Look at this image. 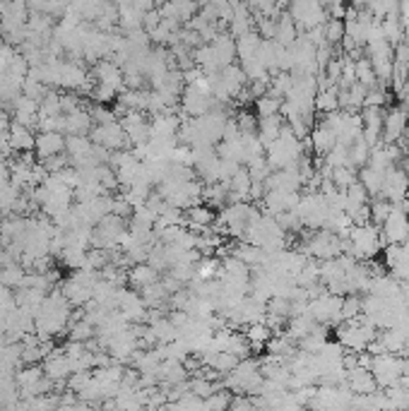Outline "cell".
Masks as SVG:
<instances>
[{
	"label": "cell",
	"instance_id": "cell-38",
	"mask_svg": "<svg viewBox=\"0 0 409 411\" xmlns=\"http://www.w3.org/2000/svg\"><path fill=\"white\" fill-rule=\"evenodd\" d=\"M61 258V263L68 267V270H79V267H84V263H87V250L82 248H63V253L58 255Z\"/></svg>",
	"mask_w": 409,
	"mask_h": 411
},
{
	"label": "cell",
	"instance_id": "cell-48",
	"mask_svg": "<svg viewBox=\"0 0 409 411\" xmlns=\"http://www.w3.org/2000/svg\"><path fill=\"white\" fill-rule=\"evenodd\" d=\"M0 162H5V154L3 152H0Z\"/></svg>",
	"mask_w": 409,
	"mask_h": 411
},
{
	"label": "cell",
	"instance_id": "cell-11",
	"mask_svg": "<svg viewBox=\"0 0 409 411\" xmlns=\"http://www.w3.org/2000/svg\"><path fill=\"white\" fill-rule=\"evenodd\" d=\"M92 77L97 79V82L109 84V87L118 89V92H121V89H125V75H123V68H121L118 63L111 61V58H102V61L94 63Z\"/></svg>",
	"mask_w": 409,
	"mask_h": 411
},
{
	"label": "cell",
	"instance_id": "cell-8",
	"mask_svg": "<svg viewBox=\"0 0 409 411\" xmlns=\"http://www.w3.org/2000/svg\"><path fill=\"white\" fill-rule=\"evenodd\" d=\"M407 190H409V176L405 166H402V164H392L383 176V193H380V197H385V200H390V202H397L407 195Z\"/></svg>",
	"mask_w": 409,
	"mask_h": 411
},
{
	"label": "cell",
	"instance_id": "cell-47",
	"mask_svg": "<svg viewBox=\"0 0 409 411\" xmlns=\"http://www.w3.org/2000/svg\"><path fill=\"white\" fill-rule=\"evenodd\" d=\"M405 373H407V375H409V359H407V368H405Z\"/></svg>",
	"mask_w": 409,
	"mask_h": 411
},
{
	"label": "cell",
	"instance_id": "cell-28",
	"mask_svg": "<svg viewBox=\"0 0 409 411\" xmlns=\"http://www.w3.org/2000/svg\"><path fill=\"white\" fill-rule=\"evenodd\" d=\"M260 44H263V36L258 34V29H251V31H246V34L238 36V39H236V53H238V61H241V58L258 56Z\"/></svg>",
	"mask_w": 409,
	"mask_h": 411
},
{
	"label": "cell",
	"instance_id": "cell-43",
	"mask_svg": "<svg viewBox=\"0 0 409 411\" xmlns=\"http://www.w3.org/2000/svg\"><path fill=\"white\" fill-rule=\"evenodd\" d=\"M84 101H82V94H77V92H70L68 89L65 94H61V111L63 114H72V111H77V109H84Z\"/></svg>",
	"mask_w": 409,
	"mask_h": 411
},
{
	"label": "cell",
	"instance_id": "cell-5",
	"mask_svg": "<svg viewBox=\"0 0 409 411\" xmlns=\"http://www.w3.org/2000/svg\"><path fill=\"white\" fill-rule=\"evenodd\" d=\"M89 137H92V142H97V145H104L106 149H111V152H116V149H128L130 147L128 135H125L123 125H121L118 121L99 123V125L92 127Z\"/></svg>",
	"mask_w": 409,
	"mask_h": 411
},
{
	"label": "cell",
	"instance_id": "cell-6",
	"mask_svg": "<svg viewBox=\"0 0 409 411\" xmlns=\"http://www.w3.org/2000/svg\"><path fill=\"white\" fill-rule=\"evenodd\" d=\"M380 238H383L385 245L409 241V215L392 207L390 215L385 217V222L380 224Z\"/></svg>",
	"mask_w": 409,
	"mask_h": 411
},
{
	"label": "cell",
	"instance_id": "cell-44",
	"mask_svg": "<svg viewBox=\"0 0 409 411\" xmlns=\"http://www.w3.org/2000/svg\"><path fill=\"white\" fill-rule=\"evenodd\" d=\"M236 121H238L241 132H258V116L251 114V111H241Z\"/></svg>",
	"mask_w": 409,
	"mask_h": 411
},
{
	"label": "cell",
	"instance_id": "cell-17",
	"mask_svg": "<svg viewBox=\"0 0 409 411\" xmlns=\"http://www.w3.org/2000/svg\"><path fill=\"white\" fill-rule=\"evenodd\" d=\"M311 145H313V154H316V157H325L327 152H330V149L337 145V135H334V132L330 130V127L325 125V123H316V125L311 127Z\"/></svg>",
	"mask_w": 409,
	"mask_h": 411
},
{
	"label": "cell",
	"instance_id": "cell-15",
	"mask_svg": "<svg viewBox=\"0 0 409 411\" xmlns=\"http://www.w3.org/2000/svg\"><path fill=\"white\" fill-rule=\"evenodd\" d=\"M215 217H217V212L212 210L210 205L198 202V205H193V207H188V210H185V219H188V224H185V226H188L193 233H203L207 226H212Z\"/></svg>",
	"mask_w": 409,
	"mask_h": 411
},
{
	"label": "cell",
	"instance_id": "cell-30",
	"mask_svg": "<svg viewBox=\"0 0 409 411\" xmlns=\"http://www.w3.org/2000/svg\"><path fill=\"white\" fill-rule=\"evenodd\" d=\"M241 70L246 75L248 82H256V79H270L272 75L265 68V63L260 61L258 56H251V58H241Z\"/></svg>",
	"mask_w": 409,
	"mask_h": 411
},
{
	"label": "cell",
	"instance_id": "cell-21",
	"mask_svg": "<svg viewBox=\"0 0 409 411\" xmlns=\"http://www.w3.org/2000/svg\"><path fill=\"white\" fill-rule=\"evenodd\" d=\"M159 277H162V272L157 270V267H152L150 263H137L132 265L128 270V281L132 289H145V286L154 284V281H159Z\"/></svg>",
	"mask_w": 409,
	"mask_h": 411
},
{
	"label": "cell",
	"instance_id": "cell-27",
	"mask_svg": "<svg viewBox=\"0 0 409 411\" xmlns=\"http://www.w3.org/2000/svg\"><path fill=\"white\" fill-rule=\"evenodd\" d=\"M152 327L154 337H157V344H169V341L178 339V327L171 323V318H157L152 320V323H147Z\"/></svg>",
	"mask_w": 409,
	"mask_h": 411
},
{
	"label": "cell",
	"instance_id": "cell-2",
	"mask_svg": "<svg viewBox=\"0 0 409 411\" xmlns=\"http://www.w3.org/2000/svg\"><path fill=\"white\" fill-rule=\"evenodd\" d=\"M405 368H407V359L402 354H376L373 363H371V373H373L376 382H378L380 389L395 385L400 380V375H405Z\"/></svg>",
	"mask_w": 409,
	"mask_h": 411
},
{
	"label": "cell",
	"instance_id": "cell-25",
	"mask_svg": "<svg viewBox=\"0 0 409 411\" xmlns=\"http://www.w3.org/2000/svg\"><path fill=\"white\" fill-rule=\"evenodd\" d=\"M339 109V87L337 84H330L325 89H318L316 94V114L325 116L332 114V111Z\"/></svg>",
	"mask_w": 409,
	"mask_h": 411
},
{
	"label": "cell",
	"instance_id": "cell-41",
	"mask_svg": "<svg viewBox=\"0 0 409 411\" xmlns=\"http://www.w3.org/2000/svg\"><path fill=\"white\" fill-rule=\"evenodd\" d=\"M330 178H332V183L337 185V188L347 190L349 185L354 183V180H359V171L352 169V166H334Z\"/></svg>",
	"mask_w": 409,
	"mask_h": 411
},
{
	"label": "cell",
	"instance_id": "cell-22",
	"mask_svg": "<svg viewBox=\"0 0 409 411\" xmlns=\"http://www.w3.org/2000/svg\"><path fill=\"white\" fill-rule=\"evenodd\" d=\"M94 127V118L87 109H77L65 116V135H89Z\"/></svg>",
	"mask_w": 409,
	"mask_h": 411
},
{
	"label": "cell",
	"instance_id": "cell-18",
	"mask_svg": "<svg viewBox=\"0 0 409 411\" xmlns=\"http://www.w3.org/2000/svg\"><path fill=\"white\" fill-rule=\"evenodd\" d=\"M61 291L65 293V298L72 303V308H82V306H87V303L94 298L92 286L82 284V281L75 279V277H70V279L61 281Z\"/></svg>",
	"mask_w": 409,
	"mask_h": 411
},
{
	"label": "cell",
	"instance_id": "cell-49",
	"mask_svg": "<svg viewBox=\"0 0 409 411\" xmlns=\"http://www.w3.org/2000/svg\"><path fill=\"white\" fill-rule=\"evenodd\" d=\"M207 3H219V0H207Z\"/></svg>",
	"mask_w": 409,
	"mask_h": 411
},
{
	"label": "cell",
	"instance_id": "cell-12",
	"mask_svg": "<svg viewBox=\"0 0 409 411\" xmlns=\"http://www.w3.org/2000/svg\"><path fill=\"white\" fill-rule=\"evenodd\" d=\"M61 152H65V135H63V132L49 130V132H39V135H36L34 154L39 157V162Z\"/></svg>",
	"mask_w": 409,
	"mask_h": 411
},
{
	"label": "cell",
	"instance_id": "cell-16",
	"mask_svg": "<svg viewBox=\"0 0 409 411\" xmlns=\"http://www.w3.org/2000/svg\"><path fill=\"white\" fill-rule=\"evenodd\" d=\"M8 135H10V145H13V152H34V142L36 135L31 132V127L22 125L17 121H10L8 125Z\"/></svg>",
	"mask_w": 409,
	"mask_h": 411
},
{
	"label": "cell",
	"instance_id": "cell-42",
	"mask_svg": "<svg viewBox=\"0 0 409 411\" xmlns=\"http://www.w3.org/2000/svg\"><path fill=\"white\" fill-rule=\"evenodd\" d=\"M342 39H344V20L327 17V22H325V44H330V46L337 49Z\"/></svg>",
	"mask_w": 409,
	"mask_h": 411
},
{
	"label": "cell",
	"instance_id": "cell-31",
	"mask_svg": "<svg viewBox=\"0 0 409 411\" xmlns=\"http://www.w3.org/2000/svg\"><path fill=\"white\" fill-rule=\"evenodd\" d=\"M369 157H371V145L364 140V135H359L357 140L349 145V162H352L354 169H361L369 164Z\"/></svg>",
	"mask_w": 409,
	"mask_h": 411
},
{
	"label": "cell",
	"instance_id": "cell-3",
	"mask_svg": "<svg viewBox=\"0 0 409 411\" xmlns=\"http://www.w3.org/2000/svg\"><path fill=\"white\" fill-rule=\"evenodd\" d=\"M125 231H128V219L111 212V215H106L97 226H92V245L114 250L121 245V238H123Z\"/></svg>",
	"mask_w": 409,
	"mask_h": 411
},
{
	"label": "cell",
	"instance_id": "cell-10",
	"mask_svg": "<svg viewBox=\"0 0 409 411\" xmlns=\"http://www.w3.org/2000/svg\"><path fill=\"white\" fill-rule=\"evenodd\" d=\"M409 111L405 106H392L383 116V142H397L402 135H407Z\"/></svg>",
	"mask_w": 409,
	"mask_h": 411
},
{
	"label": "cell",
	"instance_id": "cell-7",
	"mask_svg": "<svg viewBox=\"0 0 409 411\" xmlns=\"http://www.w3.org/2000/svg\"><path fill=\"white\" fill-rule=\"evenodd\" d=\"M118 311L123 313L130 323H147V313H150V308H147L142 293H137L135 289H125V286H121L118 289Z\"/></svg>",
	"mask_w": 409,
	"mask_h": 411
},
{
	"label": "cell",
	"instance_id": "cell-1",
	"mask_svg": "<svg viewBox=\"0 0 409 411\" xmlns=\"http://www.w3.org/2000/svg\"><path fill=\"white\" fill-rule=\"evenodd\" d=\"M347 238L352 245V255L357 260H376V255L385 248L383 238H380V226H376V224H352Z\"/></svg>",
	"mask_w": 409,
	"mask_h": 411
},
{
	"label": "cell",
	"instance_id": "cell-20",
	"mask_svg": "<svg viewBox=\"0 0 409 411\" xmlns=\"http://www.w3.org/2000/svg\"><path fill=\"white\" fill-rule=\"evenodd\" d=\"M212 49H215V56H217V61H219L222 68L236 63V58H238L236 39H233L229 31H219V34H217V39L212 41Z\"/></svg>",
	"mask_w": 409,
	"mask_h": 411
},
{
	"label": "cell",
	"instance_id": "cell-9",
	"mask_svg": "<svg viewBox=\"0 0 409 411\" xmlns=\"http://www.w3.org/2000/svg\"><path fill=\"white\" fill-rule=\"evenodd\" d=\"M44 373H46V378L49 380L56 382V387H63L68 382V378H70V373H72V361L68 359V354L65 351H61V349H53L49 356H46L44 361Z\"/></svg>",
	"mask_w": 409,
	"mask_h": 411
},
{
	"label": "cell",
	"instance_id": "cell-32",
	"mask_svg": "<svg viewBox=\"0 0 409 411\" xmlns=\"http://www.w3.org/2000/svg\"><path fill=\"white\" fill-rule=\"evenodd\" d=\"M222 387V380H212V378H205V375H193L188 380V389L193 394H198V397H210L215 389Z\"/></svg>",
	"mask_w": 409,
	"mask_h": 411
},
{
	"label": "cell",
	"instance_id": "cell-35",
	"mask_svg": "<svg viewBox=\"0 0 409 411\" xmlns=\"http://www.w3.org/2000/svg\"><path fill=\"white\" fill-rule=\"evenodd\" d=\"M253 106H256V116H258V118H265V116L279 114L281 99H279V97H272V94L265 92L263 97H258L256 101H253Z\"/></svg>",
	"mask_w": 409,
	"mask_h": 411
},
{
	"label": "cell",
	"instance_id": "cell-19",
	"mask_svg": "<svg viewBox=\"0 0 409 411\" xmlns=\"http://www.w3.org/2000/svg\"><path fill=\"white\" fill-rule=\"evenodd\" d=\"M251 185H253L251 173H248L246 166H241L229 180H226V188H229V202L248 200V197H251ZM248 202H251V200H248Z\"/></svg>",
	"mask_w": 409,
	"mask_h": 411
},
{
	"label": "cell",
	"instance_id": "cell-14",
	"mask_svg": "<svg viewBox=\"0 0 409 411\" xmlns=\"http://www.w3.org/2000/svg\"><path fill=\"white\" fill-rule=\"evenodd\" d=\"M13 121L22 123V125H26V127L39 125V101L20 94L13 104Z\"/></svg>",
	"mask_w": 409,
	"mask_h": 411
},
{
	"label": "cell",
	"instance_id": "cell-24",
	"mask_svg": "<svg viewBox=\"0 0 409 411\" xmlns=\"http://www.w3.org/2000/svg\"><path fill=\"white\" fill-rule=\"evenodd\" d=\"M383 176H385L383 171L369 166V164L359 169V180H361V185L369 190L371 197H380V193H383Z\"/></svg>",
	"mask_w": 409,
	"mask_h": 411
},
{
	"label": "cell",
	"instance_id": "cell-46",
	"mask_svg": "<svg viewBox=\"0 0 409 411\" xmlns=\"http://www.w3.org/2000/svg\"><path fill=\"white\" fill-rule=\"evenodd\" d=\"M159 22H162V13H159V8H152V10H147L145 17H142V29L152 31Z\"/></svg>",
	"mask_w": 409,
	"mask_h": 411
},
{
	"label": "cell",
	"instance_id": "cell-45",
	"mask_svg": "<svg viewBox=\"0 0 409 411\" xmlns=\"http://www.w3.org/2000/svg\"><path fill=\"white\" fill-rule=\"evenodd\" d=\"M15 53H17V49H15L13 44H5V41H0V72H8L10 63H13Z\"/></svg>",
	"mask_w": 409,
	"mask_h": 411
},
{
	"label": "cell",
	"instance_id": "cell-26",
	"mask_svg": "<svg viewBox=\"0 0 409 411\" xmlns=\"http://www.w3.org/2000/svg\"><path fill=\"white\" fill-rule=\"evenodd\" d=\"M272 334H275L272 327H270L265 320H263V323L246 325V337H248V341H251V346H253V354H256V351H263L265 344H268Z\"/></svg>",
	"mask_w": 409,
	"mask_h": 411
},
{
	"label": "cell",
	"instance_id": "cell-13",
	"mask_svg": "<svg viewBox=\"0 0 409 411\" xmlns=\"http://www.w3.org/2000/svg\"><path fill=\"white\" fill-rule=\"evenodd\" d=\"M347 387L352 389L354 394H371L376 392L378 387V382H376L373 373H371V368H364V366H354L347 371Z\"/></svg>",
	"mask_w": 409,
	"mask_h": 411
},
{
	"label": "cell",
	"instance_id": "cell-23",
	"mask_svg": "<svg viewBox=\"0 0 409 411\" xmlns=\"http://www.w3.org/2000/svg\"><path fill=\"white\" fill-rule=\"evenodd\" d=\"M281 127H284V118H281V114L258 118V140L263 142V147H268L270 142L277 140L279 132H281Z\"/></svg>",
	"mask_w": 409,
	"mask_h": 411
},
{
	"label": "cell",
	"instance_id": "cell-39",
	"mask_svg": "<svg viewBox=\"0 0 409 411\" xmlns=\"http://www.w3.org/2000/svg\"><path fill=\"white\" fill-rule=\"evenodd\" d=\"M339 315H342V323L361 318V293H347L342 298V311H339Z\"/></svg>",
	"mask_w": 409,
	"mask_h": 411
},
{
	"label": "cell",
	"instance_id": "cell-4",
	"mask_svg": "<svg viewBox=\"0 0 409 411\" xmlns=\"http://www.w3.org/2000/svg\"><path fill=\"white\" fill-rule=\"evenodd\" d=\"M217 104H222V101L212 97V92H205L195 84H185L183 92H180L178 109L183 118H198V116H205L207 111L215 109Z\"/></svg>",
	"mask_w": 409,
	"mask_h": 411
},
{
	"label": "cell",
	"instance_id": "cell-40",
	"mask_svg": "<svg viewBox=\"0 0 409 411\" xmlns=\"http://www.w3.org/2000/svg\"><path fill=\"white\" fill-rule=\"evenodd\" d=\"M371 224H376V226H380V224L385 222V217L390 215L392 210V202L385 200V197H371Z\"/></svg>",
	"mask_w": 409,
	"mask_h": 411
},
{
	"label": "cell",
	"instance_id": "cell-29",
	"mask_svg": "<svg viewBox=\"0 0 409 411\" xmlns=\"http://www.w3.org/2000/svg\"><path fill=\"white\" fill-rule=\"evenodd\" d=\"M24 274H26L24 265L13 260V263L0 267V284H5L8 289H17V286H22Z\"/></svg>",
	"mask_w": 409,
	"mask_h": 411
},
{
	"label": "cell",
	"instance_id": "cell-37",
	"mask_svg": "<svg viewBox=\"0 0 409 411\" xmlns=\"http://www.w3.org/2000/svg\"><path fill=\"white\" fill-rule=\"evenodd\" d=\"M231 397L233 392L226 387H219L215 389V392L210 394V397H205V409H212V411H224L231 407Z\"/></svg>",
	"mask_w": 409,
	"mask_h": 411
},
{
	"label": "cell",
	"instance_id": "cell-36",
	"mask_svg": "<svg viewBox=\"0 0 409 411\" xmlns=\"http://www.w3.org/2000/svg\"><path fill=\"white\" fill-rule=\"evenodd\" d=\"M354 68H357V82L366 84V87H376L378 84V77H376V70L371 65L369 56H361L359 61H354Z\"/></svg>",
	"mask_w": 409,
	"mask_h": 411
},
{
	"label": "cell",
	"instance_id": "cell-34",
	"mask_svg": "<svg viewBox=\"0 0 409 411\" xmlns=\"http://www.w3.org/2000/svg\"><path fill=\"white\" fill-rule=\"evenodd\" d=\"M61 114H63L61 111V92L51 87L49 92L44 94V99L39 101V118H44V116H61Z\"/></svg>",
	"mask_w": 409,
	"mask_h": 411
},
{
	"label": "cell",
	"instance_id": "cell-33",
	"mask_svg": "<svg viewBox=\"0 0 409 411\" xmlns=\"http://www.w3.org/2000/svg\"><path fill=\"white\" fill-rule=\"evenodd\" d=\"M226 351H231L233 356H238V359L253 356V346H251V341H248L246 332H238V329H233L231 337H229V344H226Z\"/></svg>",
	"mask_w": 409,
	"mask_h": 411
}]
</instances>
